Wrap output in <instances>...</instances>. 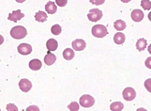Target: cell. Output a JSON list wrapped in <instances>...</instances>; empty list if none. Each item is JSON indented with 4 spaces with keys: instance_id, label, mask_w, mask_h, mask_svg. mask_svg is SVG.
I'll list each match as a JSON object with an SVG mask.
<instances>
[{
    "instance_id": "cell-1",
    "label": "cell",
    "mask_w": 151,
    "mask_h": 111,
    "mask_svg": "<svg viewBox=\"0 0 151 111\" xmlns=\"http://www.w3.org/2000/svg\"><path fill=\"white\" fill-rule=\"evenodd\" d=\"M10 35H12V37L14 39L21 40V39H24V37L27 35V30L22 25H17V26H14L13 28H12V30H10Z\"/></svg>"
},
{
    "instance_id": "cell-2",
    "label": "cell",
    "mask_w": 151,
    "mask_h": 111,
    "mask_svg": "<svg viewBox=\"0 0 151 111\" xmlns=\"http://www.w3.org/2000/svg\"><path fill=\"white\" fill-rule=\"evenodd\" d=\"M92 34L96 38H103L108 34V31L103 25H96L92 28Z\"/></svg>"
},
{
    "instance_id": "cell-3",
    "label": "cell",
    "mask_w": 151,
    "mask_h": 111,
    "mask_svg": "<svg viewBox=\"0 0 151 111\" xmlns=\"http://www.w3.org/2000/svg\"><path fill=\"white\" fill-rule=\"evenodd\" d=\"M94 104H95L94 98H93L92 96H90V95H88V94L83 95V96L80 98V104L83 107H86V108L91 107Z\"/></svg>"
},
{
    "instance_id": "cell-4",
    "label": "cell",
    "mask_w": 151,
    "mask_h": 111,
    "mask_svg": "<svg viewBox=\"0 0 151 111\" xmlns=\"http://www.w3.org/2000/svg\"><path fill=\"white\" fill-rule=\"evenodd\" d=\"M87 17L91 22H97V21L101 20L102 17V12L98 9H92L87 13Z\"/></svg>"
},
{
    "instance_id": "cell-5",
    "label": "cell",
    "mask_w": 151,
    "mask_h": 111,
    "mask_svg": "<svg viewBox=\"0 0 151 111\" xmlns=\"http://www.w3.org/2000/svg\"><path fill=\"white\" fill-rule=\"evenodd\" d=\"M135 97H136V92H135L134 89L128 87L123 91V98L126 101H132Z\"/></svg>"
},
{
    "instance_id": "cell-6",
    "label": "cell",
    "mask_w": 151,
    "mask_h": 111,
    "mask_svg": "<svg viewBox=\"0 0 151 111\" xmlns=\"http://www.w3.org/2000/svg\"><path fill=\"white\" fill-rule=\"evenodd\" d=\"M17 50L21 55L27 56L32 52V47H31V45L28 44H21L18 45Z\"/></svg>"
},
{
    "instance_id": "cell-7",
    "label": "cell",
    "mask_w": 151,
    "mask_h": 111,
    "mask_svg": "<svg viewBox=\"0 0 151 111\" xmlns=\"http://www.w3.org/2000/svg\"><path fill=\"white\" fill-rule=\"evenodd\" d=\"M24 16V14L22 13V12H21L20 9H17V10L12 12V13H9L8 16V19L9 21H12V22H18V21H20Z\"/></svg>"
},
{
    "instance_id": "cell-8",
    "label": "cell",
    "mask_w": 151,
    "mask_h": 111,
    "mask_svg": "<svg viewBox=\"0 0 151 111\" xmlns=\"http://www.w3.org/2000/svg\"><path fill=\"white\" fill-rule=\"evenodd\" d=\"M19 88L21 89V91L24 92H28L31 88H32V83L29 81L28 79H22L19 82Z\"/></svg>"
},
{
    "instance_id": "cell-9",
    "label": "cell",
    "mask_w": 151,
    "mask_h": 111,
    "mask_svg": "<svg viewBox=\"0 0 151 111\" xmlns=\"http://www.w3.org/2000/svg\"><path fill=\"white\" fill-rule=\"evenodd\" d=\"M72 47L75 51H83L86 47V44L84 40L77 39L72 41Z\"/></svg>"
},
{
    "instance_id": "cell-10",
    "label": "cell",
    "mask_w": 151,
    "mask_h": 111,
    "mask_svg": "<svg viewBox=\"0 0 151 111\" xmlns=\"http://www.w3.org/2000/svg\"><path fill=\"white\" fill-rule=\"evenodd\" d=\"M55 60H56V57H55V55H54L52 52L48 51V52H47V54H46V56H45V57H44V62H45V64H46V65H48V66L53 65L54 63L55 62Z\"/></svg>"
},
{
    "instance_id": "cell-11",
    "label": "cell",
    "mask_w": 151,
    "mask_h": 111,
    "mask_svg": "<svg viewBox=\"0 0 151 111\" xmlns=\"http://www.w3.org/2000/svg\"><path fill=\"white\" fill-rule=\"evenodd\" d=\"M132 19L134 22H140L144 19V13L141 9H134L132 12Z\"/></svg>"
},
{
    "instance_id": "cell-12",
    "label": "cell",
    "mask_w": 151,
    "mask_h": 111,
    "mask_svg": "<svg viewBox=\"0 0 151 111\" xmlns=\"http://www.w3.org/2000/svg\"><path fill=\"white\" fill-rule=\"evenodd\" d=\"M45 9H46V12H47L48 13L50 14H54L56 12V10H57V6L55 5V2L53 1H49L47 4L45 5Z\"/></svg>"
},
{
    "instance_id": "cell-13",
    "label": "cell",
    "mask_w": 151,
    "mask_h": 111,
    "mask_svg": "<svg viewBox=\"0 0 151 111\" xmlns=\"http://www.w3.org/2000/svg\"><path fill=\"white\" fill-rule=\"evenodd\" d=\"M46 47H47L48 51L50 52L55 51L57 49V47H58V44H57V41L55 39H50L46 43Z\"/></svg>"
},
{
    "instance_id": "cell-14",
    "label": "cell",
    "mask_w": 151,
    "mask_h": 111,
    "mask_svg": "<svg viewBox=\"0 0 151 111\" xmlns=\"http://www.w3.org/2000/svg\"><path fill=\"white\" fill-rule=\"evenodd\" d=\"M29 68L33 71H38L41 68V61L40 59H32L29 62Z\"/></svg>"
},
{
    "instance_id": "cell-15",
    "label": "cell",
    "mask_w": 151,
    "mask_h": 111,
    "mask_svg": "<svg viewBox=\"0 0 151 111\" xmlns=\"http://www.w3.org/2000/svg\"><path fill=\"white\" fill-rule=\"evenodd\" d=\"M125 39H126V37H125V35L123 33H121V32H117L114 36V43H116V44H124Z\"/></svg>"
},
{
    "instance_id": "cell-16",
    "label": "cell",
    "mask_w": 151,
    "mask_h": 111,
    "mask_svg": "<svg viewBox=\"0 0 151 111\" xmlns=\"http://www.w3.org/2000/svg\"><path fill=\"white\" fill-rule=\"evenodd\" d=\"M147 45V41L145 39H139L136 43V48L138 51H144Z\"/></svg>"
},
{
    "instance_id": "cell-17",
    "label": "cell",
    "mask_w": 151,
    "mask_h": 111,
    "mask_svg": "<svg viewBox=\"0 0 151 111\" xmlns=\"http://www.w3.org/2000/svg\"><path fill=\"white\" fill-rule=\"evenodd\" d=\"M35 19H36V21H38V22L43 23L47 20V14L43 12H38L35 14Z\"/></svg>"
},
{
    "instance_id": "cell-18",
    "label": "cell",
    "mask_w": 151,
    "mask_h": 111,
    "mask_svg": "<svg viewBox=\"0 0 151 111\" xmlns=\"http://www.w3.org/2000/svg\"><path fill=\"white\" fill-rule=\"evenodd\" d=\"M63 57H64L65 59L70 60V59H72L74 57V51L72 49H70V48H67L63 52Z\"/></svg>"
},
{
    "instance_id": "cell-19",
    "label": "cell",
    "mask_w": 151,
    "mask_h": 111,
    "mask_svg": "<svg viewBox=\"0 0 151 111\" xmlns=\"http://www.w3.org/2000/svg\"><path fill=\"white\" fill-rule=\"evenodd\" d=\"M114 28L118 31L124 30L125 28H126V23L122 20H116V22L114 23Z\"/></svg>"
},
{
    "instance_id": "cell-20",
    "label": "cell",
    "mask_w": 151,
    "mask_h": 111,
    "mask_svg": "<svg viewBox=\"0 0 151 111\" xmlns=\"http://www.w3.org/2000/svg\"><path fill=\"white\" fill-rule=\"evenodd\" d=\"M123 108H124V104L121 102H114L110 105V109L112 111H121Z\"/></svg>"
},
{
    "instance_id": "cell-21",
    "label": "cell",
    "mask_w": 151,
    "mask_h": 111,
    "mask_svg": "<svg viewBox=\"0 0 151 111\" xmlns=\"http://www.w3.org/2000/svg\"><path fill=\"white\" fill-rule=\"evenodd\" d=\"M51 31H52V33H53L54 35H59L61 33V31H62V28H61V26L59 25H54L53 26H52Z\"/></svg>"
},
{
    "instance_id": "cell-22",
    "label": "cell",
    "mask_w": 151,
    "mask_h": 111,
    "mask_svg": "<svg viewBox=\"0 0 151 111\" xmlns=\"http://www.w3.org/2000/svg\"><path fill=\"white\" fill-rule=\"evenodd\" d=\"M68 108L70 111H78L79 110V104H77L76 102H72L68 105Z\"/></svg>"
},
{
    "instance_id": "cell-23",
    "label": "cell",
    "mask_w": 151,
    "mask_h": 111,
    "mask_svg": "<svg viewBox=\"0 0 151 111\" xmlns=\"http://www.w3.org/2000/svg\"><path fill=\"white\" fill-rule=\"evenodd\" d=\"M141 5L145 9H149L151 8V3H150V1H147V0H144V1H142Z\"/></svg>"
},
{
    "instance_id": "cell-24",
    "label": "cell",
    "mask_w": 151,
    "mask_h": 111,
    "mask_svg": "<svg viewBox=\"0 0 151 111\" xmlns=\"http://www.w3.org/2000/svg\"><path fill=\"white\" fill-rule=\"evenodd\" d=\"M7 111H18V107L14 104H8Z\"/></svg>"
},
{
    "instance_id": "cell-25",
    "label": "cell",
    "mask_w": 151,
    "mask_h": 111,
    "mask_svg": "<svg viewBox=\"0 0 151 111\" xmlns=\"http://www.w3.org/2000/svg\"><path fill=\"white\" fill-rule=\"evenodd\" d=\"M25 111H40V108L37 107V105H30L27 108Z\"/></svg>"
},
{
    "instance_id": "cell-26",
    "label": "cell",
    "mask_w": 151,
    "mask_h": 111,
    "mask_svg": "<svg viewBox=\"0 0 151 111\" xmlns=\"http://www.w3.org/2000/svg\"><path fill=\"white\" fill-rule=\"evenodd\" d=\"M56 4H58L60 7H64L65 5L67 4V1H66V0H65V1H60V0H57Z\"/></svg>"
},
{
    "instance_id": "cell-27",
    "label": "cell",
    "mask_w": 151,
    "mask_h": 111,
    "mask_svg": "<svg viewBox=\"0 0 151 111\" xmlns=\"http://www.w3.org/2000/svg\"><path fill=\"white\" fill-rule=\"evenodd\" d=\"M3 43H4V38H3V36L0 35V45H1Z\"/></svg>"
},
{
    "instance_id": "cell-28",
    "label": "cell",
    "mask_w": 151,
    "mask_h": 111,
    "mask_svg": "<svg viewBox=\"0 0 151 111\" xmlns=\"http://www.w3.org/2000/svg\"><path fill=\"white\" fill-rule=\"evenodd\" d=\"M136 111H147V109H145V108H143V107H140V108H138Z\"/></svg>"
},
{
    "instance_id": "cell-29",
    "label": "cell",
    "mask_w": 151,
    "mask_h": 111,
    "mask_svg": "<svg viewBox=\"0 0 151 111\" xmlns=\"http://www.w3.org/2000/svg\"><path fill=\"white\" fill-rule=\"evenodd\" d=\"M0 111H1V109H0Z\"/></svg>"
}]
</instances>
